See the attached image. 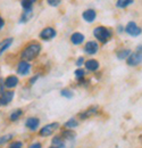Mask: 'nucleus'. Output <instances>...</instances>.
<instances>
[{"label": "nucleus", "mask_w": 142, "mask_h": 148, "mask_svg": "<svg viewBox=\"0 0 142 148\" xmlns=\"http://www.w3.org/2000/svg\"><path fill=\"white\" fill-rule=\"evenodd\" d=\"M99 50V45L96 41H88L84 46V53L88 55H96Z\"/></svg>", "instance_id": "0eeeda50"}, {"label": "nucleus", "mask_w": 142, "mask_h": 148, "mask_svg": "<svg viewBox=\"0 0 142 148\" xmlns=\"http://www.w3.org/2000/svg\"><path fill=\"white\" fill-rule=\"evenodd\" d=\"M93 36H94V38H96L99 42L106 43L107 41L111 38L113 32H111L110 29H108L106 26H97V27L93 30Z\"/></svg>", "instance_id": "f03ea898"}, {"label": "nucleus", "mask_w": 142, "mask_h": 148, "mask_svg": "<svg viewBox=\"0 0 142 148\" xmlns=\"http://www.w3.org/2000/svg\"><path fill=\"white\" fill-rule=\"evenodd\" d=\"M56 34H57V32L53 27H46L40 32V38L42 40H51L56 37Z\"/></svg>", "instance_id": "6e6552de"}, {"label": "nucleus", "mask_w": 142, "mask_h": 148, "mask_svg": "<svg viewBox=\"0 0 142 148\" xmlns=\"http://www.w3.org/2000/svg\"><path fill=\"white\" fill-rule=\"evenodd\" d=\"M12 42H13V38H8V39H6V40L0 42V55H2L10 47Z\"/></svg>", "instance_id": "a211bd4d"}, {"label": "nucleus", "mask_w": 142, "mask_h": 148, "mask_svg": "<svg viewBox=\"0 0 142 148\" xmlns=\"http://www.w3.org/2000/svg\"><path fill=\"white\" fill-rule=\"evenodd\" d=\"M125 32L131 37H139L142 33V29L134 22H128L125 26Z\"/></svg>", "instance_id": "20e7f679"}, {"label": "nucleus", "mask_w": 142, "mask_h": 148, "mask_svg": "<svg viewBox=\"0 0 142 148\" xmlns=\"http://www.w3.org/2000/svg\"><path fill=\"white\" fill-rule=\"evenodd\" d=\"M9 148H23V144L20 141H15L9 146Z\"/></svg>", "instance_id": "c85d7f7f"}, {"label": "nucleus", "mask_w": 142, "mask_h": 148, "mask_svg": "<svg viewBox=\"0 0 142 148\" xmlns=\"http://www.w3.org/2000/svg\"><path fill=\"white\" fill-rule=\"evenodd\" d=\"M133 2H134V0H117L116 6H117V8H126Z\"/></svg>", "instance_id": "4be33fe9"}, {"label": "nucleus", "mask_w": 142, "mask_h": 148, "mask_svg": "<svg viewBox=\"0 0 142 148\" xmlns=\"http://www.w3.org/2000/svg\"><path fill=\"white\" fill-rule=\"evenodd\" d=\"M32 16H33V13H32V10H27V12H25L24 14H23V16H22V18H20V22L23 23H25V22H27V21H30V19L32 18Z\"/></svg>", "instance_id": "b1692460"}, {"label": "nucleus", "mask_w": 142, "mask_h": 148, "mask_svg": "<svg viewBox=\"0 0 142 148\" xmlns=\"http://www.w3.org/2000/svg\"><path fill=\"white\" fill-rule=\"evenodd\" d=\"M14 98V92L13 91H6L2 92V95L0 96V106H6L8 105Z\"/></svg>", "instance_id": "f8f14e48"}, {"label": "nucleus", "mask_w": 142, "mask_h": 148, "mask_svg": "<svg viewBox=\"0 0 142 148\" xmlns=\"http://www.w3.org/2000/svg\"><path fill=\"white\" fill-rule=\"evenodd\" d=\"M60 137L65 140V141H74L75 138H76V132L72 129H66L63 130L61 133H60Z\"/></svg>", "instance_id": "9d476101"}, {"label": "nucleus", "mask_w": 142, "mask_h": 148, "mask_svg": "<svg viewBox=\"0 0 142 148\" xmlns=\"http://www.w3.org/2000/svg\"><path fill=\"white\" fill-rule=\"evenodd\" d=\"M3 86H5V83H2V80L0 79V95H2V91H3Z\"/></svg>", "instance_id": "2f4dec72"}, {"label": "nucleus", "mask_w": 142, "mask_h": 148, "mask_svg": "<svg viewBox=\"0 0 142 148\" xmlns=\"http://www.w3.org/2000/svg\"><path fill=\"white\" fill-rule=\"evenodd\" d=\"M40 125V120L38 117H30L25 122V127L30 131H36Z\"/></svg>", "instance_id": "9b49d317"}, {"label": "nucleus", "mask_w": 142, "mask_h": 148, "mask_svg": "<svg viewBox=\"0 0 142 148\" xmlns=\"http://www.w3.org/2000/svg\"><path fill=\"white\" fill-rule=\"evenodd\" d=\"M17 84H18V77L15 76V75H10V76H8L5 80V87L6 88L12 89V88H15Z\"/></svg>", "instance_id": "dca6fc26"}, {"label": "nucleus", "mask_w": 142, "mask_h": 148, "mask_svg": "<svg viewBox=\"0 0 142 148\" xmlns=\"http://www.w3.org/2000/svg\"><path fill=\"white\" fill-rule=\"evenodd\" d=\"M59 127H60V124H59L58 122L49 123V124H47V125H44V127L41 128L40 132H39V134H40L41 137H49V136L53 134L56 130L59 129Z\"/></svg>", "instance_id": "7ed1b4c3"}, {"label": "nucleus", "mask_w": 142, "mask_h": 148, "mask_svg": "<svg viewBox=\"0 0 142 148\" xmlns=\"http://www.w3.org/2000/svg\"><path fill=\"white\" fill-rule=\"evenodd\" d=\"M65 128L66 129H75V128H77L79 127V121H76L75 119H70L68 121H66L65 122Z\"/></svg>", "instance_id": "aec40b11"}, {"label": "nucleus", "mask_w": 142, "mask_h": 148, "mask_svg": "<svg viewBox=\"0 0 142 148\" xmlns=\"http://www.w3.org/2000/svg\"><path fill=\"white\" fill-rule=\"evenodd\" d=\"M22 115H23V111L22 110H15V111L10 114L9 119H10V121H17Z\"/></svg>", "instance_id": "5701e85b"}, {"label": "nucleus", "mask_w": 142, "mask_h": 148, "mask_svg": "<svg viewBox=\"0 0 142 148\" xmlns=\"http://www.w3.org/2000/svg\"><path fill=\"white\" fill-rule=\"evenodd\" d=\"M31 72V65L29 62H25V60H22L17 66V73L19 75H27V74Z\"/></svg>", "instance_id": "1a4fd4ad"}, {"label": "nucleus", "mask_w": 142, "mask_h": 148, "mask_svg": "<svg viewBox=\"0 0 142 148\" xmlns=\"http://www.w3.org/2000/svg\"><path fill=\"white\" fill-rule=\"evenodd\" d=\"M13 137H14V134H6V136H2V137H0V145H2V144H6L7 141H9L10 139H13Z\"/></svg>", "instance_id": "bb28decb"}, {"label": "nucleus", "mask_w": 142, "mask_h": 148, "mask_svg": "<svg viewBox=\"0 0 142 148\" xmlns=\"http://www.w3.org/2000/svg\"><path fill=\"white\" fill-rule=\"evenodd\" d=\"M36 2V0H22V7L24 10H32V6Z\"/></svg>", "instance_id": "412c9836"}, {"label": "nucleus", "mask_w": 142, "mask_h": 148, "mask_svg": "<svg viewBox=\"0 0 142 148\" xmlns=\"http://www.w3.org/2000/svg\"><path fill=\"white\" fill-rule=\"evenodd\" d=\"M84 63H85V62H84V58H83V57H80V58L76 60V65H77L79 67H80L82 64H84Z\"/></svg>", "instance_id": "7c9ffc66"}, {"label": "nucleus", "mask_w": 142, "mask_h": 148, "mask_svg": "<svg viewBox=\"0 0 142 148\" xmlns=\"http://www.w3.org/2000/svg\"><path fill=\"white\" fill-rule=\"evenodd\" d=\"M84 65H85V69L88 71H90V72H96V71L99 70V62L96 60V59H88V60H85Z\"/></svg>", "instance_id": "4468645a"}, {"label": "nucleus", "mask_w": 142, "mask_h": 148, "mask_svg": "<svg viewBox=\"0 0 142 148\" xmlns=\"http://www.w3.org/2000/svg\"><path fill=\"white\" fill-rule=\"evenodd\" d=\"M29 148H42V145L40 143H33L29 146Z\"/></svg>", "instance_id": "c756f323"}, {"label": "nucleus", "mask_w": 142, "mask_h": 148, "mask_svg": "<svg viewBox=\"0 0 142 148\" xmlns=\"http://www.w3.org/2000/svg\"><path fill=\"white\" fill-rule=\"evenodd\" d=\"M41 51V45L39 43H31L20 54V57L25 62H30V60H33L34 58H36L39 54Z\"/></svg>", "instance_id": "f257e3e1"}, {"label": "nucleus", "mask_w": 142, "mask_h": 148, "mask_svg": "<svg viewBox=\"0 0 142 148\" xmlns=\"http://www.w3.org/2000/svg\"><path fill=\"white\" fill-rule=\"evenodd\" d=\"M98 111H99V107H98V106H91V107H89L88 110L81 112V113L79 114V119L82 120V121L88 120V119H90V117L97 115V114H98Z\"/></svg>", "instance_id": "39448f33"}, {"label": "nucleus", "mask_w": 142, "mask_h": 148, "mask_svg": "<svg viewBox=\"0 0 142 148\" xmlns=\"http://www.w3.org/2000/svg\"><path fill=\"white\" fill-rule=\"evenodd\" d=\"M75 77L77 79V80H82V79H84V76H85V71L83 70V69H81V67H79L76 71H75Z\"/></svg>", "instance_id": "393cba45"}, {"label": "nucleus", "mask_w": 142, "mask_h": 148, "mask_svg": "<svg viewBox=\"0 0 142 148\" xmlns=\"http://www.w3.org/2000/svg\"><path fill=\"white\" fill-rule=\"evenodd\" d=\"M137 51H138V53H141V54H142V45H141V46H139V47L137 48Z\"/></svg>", "instance_id": "f704fd0d"}, {"label": "nucleus", "mask_w": 142, "mask_h": 148, "mask_svg": "<svg viewBox=\"0 0 142 148\" xmlns=\"http://www.w3.org/2000/svg\"><path fill=\"white\" fill-rule=\"evenodd\" d=\"M82 17L88 23H93L96 21V18H97V13H96L94 9H87V10L83 12Z\"/></svg>", "instance_id": "ddd939ff"}, {"label": "nucleus", "mask_w": 142, "mask_h": 148, "mask_svg": "<svg viewBox=\"0 0 142 148\" xmlns=\"http://www.w3.org/2000/svg\"><path fill=\"white\" fill-rule=\"evenodd\" d=\"M60 95H61L63 97H65V98L70 99V98H73L74 92H73L72 90H70V89H63V90H60Z\"/></svg>", "instance_id": "a878e982"}, {"label": "nucleus", "mask_w": 142, "mask_h": 148, "mask_svg": "<svg viewBox=\"0 0 142 148\" xmlns=\"http://www.w3.org/2000/svg\"><path fill=\"white\" fill-rule=\"evenodd\" d=\"M131 55V50L130 49H121V50H118L117 51V58L118 59H121V60H123V59H127L128 58V56Z\"/></svg>", "instance_id": "6ab92c4d"}, {"label": "nucleus", "mask_w": 142, "mask_h": 148, "mask_svg": "<svg viewBox=\"0 0 142 148\" xmlns=\"http://www.w3.org/2000/svg\"><path fill=\"white\" fill-rule=\"evenodd\" d=\"M61 1H63V0H47L48 5L51 6V7H57V6H59Z\"/></svg>", "instance_id": "cd10ccee"}, {"label": "nucleus", "mask_w": 142, "mask_h": 148, "mask_svg": "<svg viewBox=\"0 0 142 148\" xmlns=\"http://www.w3.org/2000/svg\"><path fill=\"white\" fill-rule=\"evenodd\" d=\"M3 25H5V22H3V19L0 17V29H2V27H3Z\"/></svg>", "instance_id": "473e14b6"}, {"label": "nucleus", "mask_w": 142, "mask_h": 148, "mask_svg": "<svg viewBox=\"0 0 142 148\" xmlns=\"http://www.w3.org/2000/svg\"><path fill=\"white\" fill-rule=\"evenodd\" d=\"M38 77H39L38 75H36V76H34V77H32V80L30 81V83H34V82L36 81V79H38Z\"/></svg>", "instance_id": "72a5a7b5"}, {"label": "nucleus", "mask_w": 142, "mask_h": 148, "mask_svg": "<svg viewBox=\"0 0 142 148\" xmlns=\"http://www.w3.org/2000/svg\"><path fill=\"white\" fill-rule=\"evenodd\" d=\"M84 39L85 38H84V36L81 32H74L71 36V42L73 45H75V46H79V45H81L84 41Z\"/></svg>", "instance_id": "2eb2a0df"}, {"label": "nucleus", "mask_w": 142, "mask_h": 148, "mask_svg": "<svg viewBox=\"0 0 142 148\" xmlns=\"http://www.w3.org/2000/svg\"><path fill=\"white\" fill-rule=\"evenodd\" d=\"M126 63H127L128 66H132V67L140 65L142 63V54L141 53H138V51L131 54V55L128 56V58L126 59Z\"/></svg>", "instance_id": "423d86ee"}, {"label": "nucleus", "mask_w": 142, "mask_h": 148, "mask_svg": "<svg viewBox=\"0 0 142 148\" xmlns=\"http://www.w3.org/2000/svg\"><path fill=\"white\" fill-rule=\"evenodd\" d=\"M50 148H57V147H53V146H51V147H50Z\"/></svg>", "instance_id": "c9c22d12"}, {"label": "nucleus", "mask_w": 142, "mask_h": 148, "mask_svg": "<svg viewBox=\"0 0 142 148\" xmlns=\"http://www.w3.org/2000/svg\"><path fill=\"white\" fill-rule=\"evenodd\" d=\"M51 146H53V147H57V148L66 147V145H65V140H64L60 136H56V137H53V140H51Z\"/></svg>", "instance_id": "f3484780"}]
</instances>
